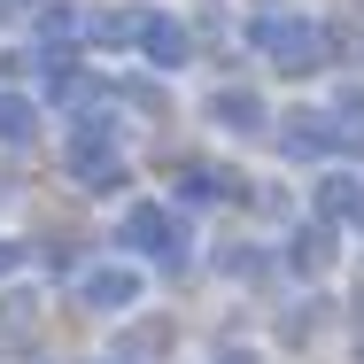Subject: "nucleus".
<instances>
[{
  "label": "nucleus",
  "mask_w": 364,
  "mask_h": 364,
  "mask_svg": "<svg viewBox=\"0 0 364 364\" xmlns=\"http://www.w3.org/2000/svg\"><path fill=\"white\" fill-rule=\"evenodd\" d=\"M117 256H140V264H178V256H194V225H186V210L163 202V194L124 202V218H117Z\"/></svg>",
  "instance_id": "nucleus-1"
},
{
  "label": "nucleus",
  "mask_w": 364,
  "mask_h": 364,
  "mask_svg": "<svg viewBox=\"0 0 364 364\" xmlns=\"http://www.w3.org/2000/svg\"><path fill=\"white\" fill-rule=\"evenodd\" d=\"M147 294V264L140 256H93L85 272H77V302L93 310V318H132Z\"/></svg>",
  "instance_id": "nucleus-2"
},
{
  "label": "nucleus",
  "mask_w": 364,
  "mask_h": 364,
  "mask_svg": "<svg viewBox=\"0 0 364 364\" xmlns=\"http://www.w3.org/2000/svg\"><path fill=\"white\" fill-rule=\"evenodd\" d=\"M202 124L225 132V140H264V132H272V109H264L256 85H218V93L202 101Z\"/></svg>",
  "instance_id": "nucleus-3"
},
{
  "label": "nucleus",
  "mask_w": 364,
  "mask_h": 364,
  "mask_svg": "<svg viewBox=\"0 0 364 364\" xmlns=\"http://www.w3.org/2000/svg\"><path fill=\"white\" fill-rule=\"evenodd\" d=\"M140 63L155 77H178L186 63H194V31H186L171 8H155V23H147V39H140Z\"/></svg>",
  "instance_id": "nucleus-4"
},
{
  "label": "nucleus",
  "mask_w": 364,
  "mask_h": 364,
  "mask_svg": "<svg viewBox=\"0 0 364 364\" xmlns=\"http://www.w3.org/2000/svg\"><path fill=\"white\" fill-rule=\"evenodd\" d=\"M39 124H47V101L23 93V85H0V147H8V155L31 147V140H39Z\"/></svg>",
  "instance_id": "nucleus-5"
},
{
  "label": "nucleus",
  "mask_w": 364,
  "mask_h": 364,
  "mask_svg": "<svg viewBox=\"0 0 364 364\" xmlns=\"http://www.w3.org/2000/svg\"><path fill=\"white\" fill-rule=\"evenodd\" d=\"M287 248H294V256H287V272H294V279H326V264H333V256H326V248H333V225H326V218H318V225H302Z\"/></svg>",
  "instance_id": "nucleus-6"
},
{
  "label": "nucleus",
  "mask_w": 364,
  "mask_h": 364,
  "mask_svg": "<svg viewBox=\"0 0 364 364\" xmlns=\"http://www.w3.org/2000/svg\"><path fill=\"white\" fill-rule=\"evenodd\" d=\"M349 210H364V178H349V171H326L318 178V218H349Z\"/></svg>",
  "instance_id": "nucleus-7"
}]
</instances>
